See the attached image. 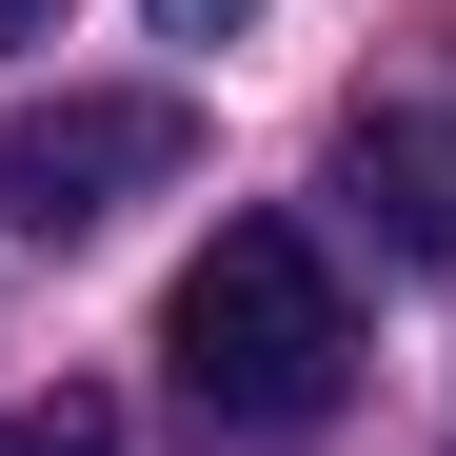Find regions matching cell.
Here are the masks:
<instances>
[{"label":"cell","instance_id":"cell-5","mask_svg":"<svg viewBox=\"0 0 456 456\" xmlns=\"http://www.w3.org/2000/svg\"><path fill=\"white\" fill-rule=\"evenodd\" d=\"M159 20H179V40H239V20H258V0H159Z\"/></svg>","mask_w":456,"mask_h":456},{"label":"cell","instance_id":"cell-4","mask_svg":"<svg viewBox=\"0 0 456 456\" xmlns=\"http://www.w3.org/2000/svg\"><path fill=\"white\" fill-rule=\"evenodd\" d=\"M0 456H119V397H80V377H60V397L0 417Z\"/></svg>","mask_w":456,"mask_h":456},{"label":"cell","instance_id":"cell-2","mask_svg":"<svg viewBox=\"0 0 456 456\" xmlns=\"http://www.w3.org/2000/svg\"><path fill=\"white\" fill-rule=\"evenodd\" d=\"M199 179V100L159 80H60V100H0V218L20 239H100L119 199Z\"/></svg>","mask_w":456,"mask_h":456},{"label":"cell","instance_id":"cell-3","mask_svg":"<svg viewBox=\"0 0 456 456\" xmlns=\"http://www.w3.org/2000/svg\"><path fill=\"white\" fill-rule=\"evenodd\" d=\"M357 218L397 258L456 278V100H397V119H357Z\"/></svg>","mask_w":456,"mask_h":456},{"label":"cell","instance_id":"cell-6","mask_svg":"<svg viewBox=\"0 0 456 456\" xmlns=\"http://www.w3.org/2000/svg\"><path fill=\"white\" fill-rule=\"evenodd\" d=\"M0 40H60V0H0Z\"/></svg>","mask_w":456,"mask_h":456},{"label":"cell","instance_id":"cell-1","mask_svg":"<svg viewBox=\"0 0 456 456\" xmlns=\"http://www.w3.org/2000/svg\"><path fill=\"white\" fill-rule=\"evenodd\" d=\"M159 357H179L199 417H318L357 377V297H338V258L297 218H218L179 258V297H159Z\"/></svg>","mask_w":456,"mask_h":456}]
</instances>
